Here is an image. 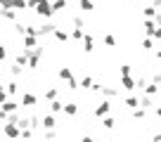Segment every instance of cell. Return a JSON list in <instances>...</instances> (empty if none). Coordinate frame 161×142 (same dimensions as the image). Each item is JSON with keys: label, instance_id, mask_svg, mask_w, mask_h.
I'll use <instances>...</instances> for the list:
<instances>
[{"label": "cell", "instance_id": "1", "mask_svg": "<svg viewBox=\"0 0 161 142\" xmlns=\"http://www.w3.org/2000/svg\"><path fill=\"white\" fill-rule=\"evenodd\" d=\"M36 12H38V17H43V19H50V17L55 14V10H52V5L47 3V0H43V3L36 7Z\"/></svg>", "mask_w": 161, "mask_h": 142}, {"label": "cell", "instance_id": "2", "mask_svg": "<svg viewBox=\"0 0 161 142\" xmlns=\"http://www.w3.org/2000/svg\"><path fill=\"white\" fill-rule=\"evenodd\" d=\"M5 135L10 137H21V128L17 123H5Z\"/></svg>", "mask_w": 161, "mask_h": 142}, {"label": "cell", "instance_id": "3", "mask_svg": "<svg viewBox=\"0 0 161 142\" xmlns=\"http://www.w3.org/2000/svg\"><path fill=\"white\" fill-rule=\"evenodd\" d=\"M55 128H57L55 116H43V130H55Z\"/></svg>", "mask_w": 161, "mask_h": 142}, {"label": "cell", "instance_id": "4", "mask_svg": "<svg viewBox=\"0 0 161 142\" xmlns=\"http://www.w3.org/2000/svg\"><path fill=\"white\" fill-rule=\"evenodd\" d=\"M107 112H109V102H100V104L95 106V116H104Z\"/></svg>", "mask_w": 161, "mask_h": 142}, {"label": "cell", "instance_id": "5", "mask_svg": "<svg viewBox=\"0 0 161 142\" xmlns=\"http://www.w3.org/2000/svg\"><path fill=\"white\" fill-rule=\"evenodd\" d=\"M0 109H3V112L5 114H12L17 109V102H12V100H7V102H3V104H0Z\"/></svg>", "mask_w": 161, "mask_h": 142}, {"label": "cell", "instance_id": "6", "mask_svg": "<svg viewBox=\"0 0 161 142\" xmlns=\"http://www.w3.org/2000/svg\"><path fill=\"white\" fill-rule=\"evenodd\" d=\"M121 85L126 88V90H133V88H137V83L133 81L130 76H123V78H121Z\"/></svg>", "mask_w": 161, "mask_h": 142}, {"label": "cell", "instance_id": "7", "mask_svg": "<svg viewBox=\"0 0 161 142\" xmlns=\"http://www.w3.org/2000/svg\"><path fill=\"white\" fill-rule=\"evenodd\" d=\"M21 104H24V106H33V104H36V95H31V92H24V97H21Z\"/></svg>", "mask_w": 161, "mask_h": 142}, {"label": "cell", "instance_id": "8", "mask_svg": "<svg viewBox=\"0 0 161 142\" xmlns=\"http://www.w3.org/2000/svg\"><path fill=\"white\" fill-rule=\"evenodd\" d=\"M52 36H55V41H59V43H66V38H69V36H66V31H62V29H57Z\"/></svg>", "mask_w": 161, "mask_h": 142}, {"label": "cell", "instance_id": "9", "mask_svg": "<svg viewBox=\"0 0 161 142\" xmlns=\"http://www.w3.org/2000/svg\"><path fill=\"white\" fill-rule=\"evenodd\" d=\"M59 78H62V81H74V76H71V69H66V66H64V69H59Z\"/></svg>", "mask_w": 161, "mask_h": 142}, {"label": "cell", "instance_id": "10", "mask_svg": "<svg viewBox=\"0 0 161 142\" xmlns=\"http://www.w3.org/2000/svg\"><path fill=\"white\" fill-rule=\"evenodd\" d=\"M24 47H36V36H24Z\"/></svg>", "mask_w": 161, "mask_h": 142}, {"label": "cell", "instance_id": "11", "mask_svg": "<svg viewBox=\"0 0 161 142\" xmlns=\"http://www.w3.org/2000/svg\"><path fill=\"white\" fill-rule=\"evenodd\" d=\"M12 10H29V0H14Z\"/></svg>", "mask_w": 161, "mask_h": 142}, {"label": "cell", "instance_id": "12", "mask_svg": "<svg viewBox=\"0 0 161 142\" xmlns=\"http://www.w3.org/2000/svg\"><path fill=\"white\" fill-rule=\"evenodd\" d=\"M52 10H55V12L66 10V0H55V3H52Z\"/></svg>", "mask_w": 161, "mask_h": 142}, {"label": "cell", "instance_id": "13", "mask_svg": "<svg viewBox=\"0 0 161 142\" xmlns=\"http://www.w3.org/2000/svg\"><path fill=\"white\" fill-rule=\"evenodd\" d=\"M83 45H86V47H83L86 52H92V50H95V47H92V38H90V36H86V38H83Z\"/></svg>", "mask_w": 161, "mask_h": 142}, {"label": "cell", "instance_id": "14", "mask_svg": "<svg viewBox=\"0 0 161 142\" xmlns=\"http://www.w3.org/2000/svg\"><path fill=\"white\" fill-rule=\"evenodd\" d=\"M64 112L69 114V116H76V114H78V106L76 104H64Z\"/></svg>", "mask_w": 161, "mask_h": 142}, {"label": "cell", "instance_id": "15", "mask_svg": "<svg viewBox=\"0 0 161 142\" xmlns=\"http://www.w3.org/2000/svg\"><path fill=\"white\" fill-rule=\"evenodd\" d=\"M78 5H80V10L90 12V10H92V0H78Z\"/></svg>", "mask_w": 161, "mask_h": 142}, {"label": "cell", "instance_id": "16", "mask_svg": "<svg viewBox=\"0 0 161 142\" xmlns=\"http://www.w3.org/2000/svg\"><path fill=\"white\" fill-rule=\"evenodd\" d=\"M14 7V0H0V10H12Z\"/></svg>", "mask_w": 161, "mask_h": 142}, {"label": "cell", "instance_id": "17", "mask_svg": "<svg viewBox=\"0 0 161 142\" xmlns=\"http://www.w3.org/2000/svg\"><path fill=\"white\" fill-rule=\"evenodd\" d=\"M0 17H3V19H14V12H12V10H0Z\"/></svg>", "mask_w": 161, "mask_h": 142}, {"label": "cell", "instance_id": "18", "mask_svg": "<svg viewBox=\"0 0 161 142\" xmlns=\"http://www.w3.org/2000/svg\"><path fill=\"white\" fill-rule=\"evenodd\" d=\"M55 97H57V88H50V90H45V100H52V102H55Z\"/></svg>", "mask_w": 161, "mask_h": 142}, {"label": "cell", "instance_id": "19", "mask_svg": "<svg viewBox=\"0 0 161 142\" xmlns=\"http://www.w3.org/2000/svg\"><path fill=\"white\" fill-rule=\"evenodd\" d=\"M50 106H52V112H55V114H57V112H62V109H64V104H62V102H57V100L52 102Z\"/></svg>", "mask_w": 161, "mask_h": 142}, {"label": "cell", "instance_id": "20", "mask_svg": "<svg viewBox=\"0 0 161 142\" xmlns=\"http://www.w3.org/2000/svg\"><path fill=\"white\" fill-rule=\"evenodd\" d=\"M102 126H104V128H109V130H111V128L116 126V121H114V118H104V121H102Z\"/></svg>", "mask_w": 161, "mask_h": 142}, {"label": "cell", "instance_id": "21", "mask_svg": "<svg viewBox=\"0 0 161 142\" xmlns=\"http://www.w3.org/2000/svg\"><path fill=\"white\" fill-rule=\"evenodd\" d=\"M3 102H7V92H5V85L0 83V104H3Z\"/></svg>", "mask_w": 161, "mask_h": 142}, {"label": "cell", "instance_id": "22", "mask_svg": "<svg viewBox=\"0 0 161 142\" xmlns=\"http://www.w3.org/2000/svg\"><path fill=\"white\" fill-rule=\"evenodd\" d=\"M80 85H83V88H92V78H90V76H86L83 81H80Z\"/></svg>", "mask_w": 161, "mask_h": 142}, {"label": "cell", "instance_id": "23", "mask_svg": "<svg viewBox=\"0 0 161 142\" xmlns=\"http://www.w3.org/2000/svg\"><path fill=\"white\" fill-rule=\"evenodd\" d=\"M126 104H128V106H137V104H140V100H137V97H128Z\"/></svg>", "mask_w": 161, "mask_h": 142}, {"label": "cell", "instance_id": "24", "mask_svg": "<svg viewBox=\"0 0 161 142\" xmlns=\"http://www.w3.org/2000/svg\"><path fill=\"white\" fill-rule=\"evenodd\" d=\"M104 43H107V45H109V47H114V45H116L114 36H104Z\"/></svg>", "mask_w": 161, "mask_h": 142}, {"label": "cell", "instance_id": "25", "mask_svg": "<svg viewBox=\"0 0 161 142\" xmlns=\"http://www.w3.org/2000/svg\"><path fill=\"white\" fill-rule=\"evenodd\" d=\"M102 95H107V97H114V95H116V90H111V88H102Z\"/></svg>", "mask_w": 161, "mask_h": 142}, {"label": "cell", "instance_id": "26", "mask_svg": "<svg viewBox=\"0 0 161 142\" xmlns=\"http://www.w3.org/2000/svg\"><path fill=\"white\" fill-rule=\"evenodd\" d=\"M74 26L76 29H83V19H80V17H74Z\"/></svg>", "mask_w": 161, "mask_h": 142}, {"label": "cell", "instance_id": "27", "mask_svg": "<svg viewBox=\"0 0 161 142\" xmlns=\"http://www.w3.org/2000/svg\"><path fill=\"white\" fill-rule=\"evenodd\" d=\"M7 90H10V95H14V92H17V83H14V81L7 83Z\"/></svg>", "mask_w": 161, "mask_h": 142}, {"label": "cell", "instance_id": "28", "mask_svg": "<svg viewBox=\"0 0 161 142\" xmlns=\"http://www.w3.org/2000/svg\"><path fill=\"white\" fill-rule=\"evenodd\" d=\"M0 59H7V47L0 45Z\"/></svg>", "mask_w": 161, "mask_h": 142}, {"label": "cell", "instance_id": "29", "mask_svg": "<svg viewBox=\"0 0 161 142\" xmlns=\"http://www.w3.org/2000/svg\"><path fill=\"white\" fill-rule=\"evenodd\" d=\"M40 3H43V0H29V7H38Z\"/></svg>", "mask_w": 161, "mask_h": 142}, {"label": "cell", "instance_id": "30", "mask_svg": "<svg viewBox=\"0 0 161 142\" xmlns=\"http://www.w3.org/2000/svg\"><path fill=\"white\" fill-rule=\"evenodd\" d=\"M80 142H95V140H92L90 135H86V137H83V140H80Z\"/></svg>", "mask_w": 161, "mask_h": 142}]
</instances>
